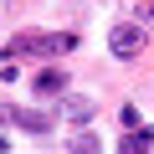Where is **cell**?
Instances as JSON below:
<instances>
[{
  "instance_id": "cell-1",
  "label": "cell",
  "mask_w": 154,
  "mask_h": 154,
  "mask_svg": "<svg viewBox=\"0 0 154 154\" xmlns=\"http://www.w3.org/2000/svg\"><path fill=\"white\" fill-rule=\"evenodd\" d=\"M16 57L21 51H31V57H67V51H77V31H51V36H21L16 46H11Z\"/></svg>"
},
{
  "instance_id": "cell-2",
  "label": "cell",
  "mask_w": 154,
  "mask_h": 154,
  "mask_svg": "<svg viewBox=\"0 0 154 154\" xmlns=\"http://www.w3.org/2000/svg\"><path fill=\"white\" fill-rule=\"evenodd\" d=\"M144 26H134V21H118L113 26V36H108V51L118 57V62H134V57H144Z\"/></svg>"
},
{
  "instance_id": "cell-3",
  "label": "cell",
  "mask_w": 154,
  "mask_h": 154,
  "mask_svg": "<svg viewBox=\"0 0 154 154\" xmlns=\"http://www.w3.org/2000/svg\"><path fill=\"white\" fill-rule=\"evenodd\" d=\"M5 113H11V123H21L26 134H51V128H57V118H51L46 108H16V103H11Z\"/></svg>"
},
{
  "instance_id": "cell-4",
  "label": "cell",
  "mask_w": 154,
  "mask_h": 154,
  "mask_svg": "<svg viewBox=\"0 0 154 154\" xmlns=\"http://www.w3.org/2000/svg\"><path fill=\"white\" fill-rule=\"evenodd\" d=\"M149 144H154V134H144V128H128V134L118 139V154H149Z\"/></svg>"
},
{
  "instance_id": "cell-5",
  "label": "cell",
  "mask_w": 154,
  "mask_h": 154,
  "mask_svg": "<svg viewBox=\"0 0 154 154\" xmlns=\"http://www.w3.org/2000/svg\"><path fill=\"white\" fill-rule=\"evenodd\" d=\"M62 113H67L72 123H88V118H93V103H88V98H67V103H62Z\"/></svg>"
},
{
  "instance_id": "cell-6",
  "label": "cell",
  "mask_w": 154,
  "mask_h": 154,
  "mask_svg": "<svg viewBox=\"0 0 154 154\" xmlns=\"http://www.w3.org/2000/svg\"><path fill=\"white\" fill-rule=\"evenodd\" d=\"M62 82H67V77H62L57 67H46V72L36 77V93H62Z\"/></svg>"
},
{
  "instance_id": "cell-7",
  "label": "cell",
  "mask_w": 154,
  "mask_h": 154,
  "mask_svg": "<svg viewBox=\"0 0 154 154\" xmlns=\"http://www.w3.org/2000/svg\"><path fill=\"white\" fill-rule=\"evenodd\" d=\"M103 144H98V134H77L72 139V154H98Z\"/></svg>"
},
{
  "instance_id": "cell-8",
  "label": "cell",
  "mask_w": 154,
  "mask_h": 154,
  "mask_svg": "<svg viewBox=\"0 0 154 154\" xmlns=\"http://www.w3.org/2000/svg\"><path fill=\"white\" fill-rule=\"evenodd\" d=\"M139 21H144V26H154V0H144V5H139Z\"/></svg>"
}]
</instances>
